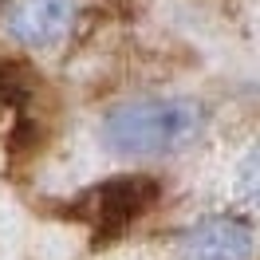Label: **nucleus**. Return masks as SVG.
Returning <instances> with one entry per match:
<instances>
[{"instance_id": "4", "label": "nucleus", "mask_w": 260, "mask_h": 260, "mask_svg": "<svg viewBox=\"0 0 260 260\" xmlns=\"http://www.w3.org/2000/svg\"><path fill=\"white\" fill-rule=\"evenodd\" d=\"M256 233L248 221H205L181 241V260H252Z\"/></svg>"}, {"instance_id": "1", "label": "nucleus", "mask_w": 260, "mask_h": 260, "mask_svg": "<svg viewBox=\"0 0 260 260\" xmlns=\"http://www.w3.org/2000/svg\"><path fill=\"white\" fill-rule=\"evenodd\" d=\"M205 126L201 103L181 95H150L118 103L103 118V142L126 158H154L189 146Z\"/></svg>"}, {"instance_id": "3", "label": "nucleus", "mask_w": 260, "mask_h": 260, "mask_svg": "<svg viewBox=\"0 0 260 260\" xmlns=\"http://www.w3.org/2000/svg\"><path fill=\"white\" fill-rule=\"evenodd\" d=\"M75 16V0H4L0 24L24 48H44L67 32Z\"/></svg>"}, {"instance_id": "2", "label": "nucleus", "mask_w": 260, "mask_h": 260, "mask_svg": "<svg viewBox=\"0 0 260 260\" xmlns=\"http://www.w3.org/2000/svg\"><path fill=\"white\" fill-rule=\"evenodd\" d=\"M154 197H158L154 178H111L87 189L75 209H79V221L95 225L99 233H118L134 217H142L154 205Z\"/></svg>"}]
</instances>
